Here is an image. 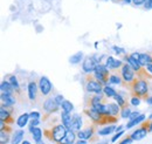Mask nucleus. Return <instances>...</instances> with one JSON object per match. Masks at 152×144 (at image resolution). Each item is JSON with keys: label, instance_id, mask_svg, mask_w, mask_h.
Instances as JSON below:
<instances>
[{"label": "nucleus", "instance_id": "obj_53", "mask_svg": "<svg viewBox=\"0 0 152 144\" xmlns=\"http://www.w3.org/2000/svg\"><path fill=\"white\" fill-rule=\"evenodd\" d=\"M121 130H123V126H117V128H116V131H117V132H118V131H121Z\"/></svg>", "mask_w": 152, "mask_h": 144}, {"label": "nucleus", "instance_id": "obj_21", "mask_svg": "<svg viewBox=\"0 0 152 144\" xmlns=\"http://www.w3.org/2000/svg\"><path fill=\"white\" fill-rule=\"evenodd\" d=\"M29 131H31V134L33 136V140L35 142H39V141L42 140V130L39 126H35V128L34 126H29Z\"/></svg>", "mask_w": 152, "mask_h": 144}, {"label": "nucleus", "instance_id": "obj_39", "mask_svg": "<svg viewBox=\"0 0 152 144\" xmlns=\"http://www.w3.org/2000/svg\"><path fill=\"white\" fill-rule=\"evenodd\" d=\"M124 132H125L124 130H121V131L116 132V134H115V136L111 138V142H113V143H115V142H116V141H117V140H118L121 136H123V135H124Z\"/></svg>", "mask_w": 152, "mask_h": 144}, {"label": "nucleus", "instance_id": "obj_40", "mask_svg": "<svg viewBox=\"0 0 152 144\" xmlns=\"http://www.w3.org/2000/svg\"><path fill=\"white\" fill-rule=\"evenodd\" d=\"M29 116H31V120H39L41 117V114L39 111H32L29 112Z\"/></svg>", "mask_w": 152, "mask_h": 144}, {"label": "nucleus", "instance_id": "obj_49", "mask_svg": "<svg viewBox=\"0 0 152 144\" xmlns=\"http://www.w3.org/2000/svg\"><path fill=\"white\" fill-rule=\"evenodd\" d=\"M5 128H6L5 121H0V131H1V130H5Z\"/></svg>", "mask_w": 152, "mask_h": 144}, {"label": "nucleus", "instance_id": "obj_22", "mask_svg": "<svg viewBox=\"0 0 152 144\" xmlns=\"http://www.w3.org/2000/svg\"><path fill=\"white\" fill-rule=\"evenodd\" d=\"M0 121H5V122L11 121V112L8 111L7 107H5L2 104H1V108H0Z\"/></svg>", "mask_w": 152, "mask_h": 144}, {"label": "nucleus", "instance_id": "obj_12", "mask_svg": "<svg viewBox=\"0 0 152 144\" xmlns=\"http://www.w3.org/2000/svg\"><path fill=\"white\" fill-rule=\"evenodd\" d=\"M82 126H83V121H82L81 115L74 114L73 117H72V130L75 131V132H78L81 130Z\"/></svg>", "mask_w": 152, "mask_h": 144}, {"label": "nucleus", "instance_id": "obj_17", "mask_svg": "<svg viewBox=\"0 0 152 144\" xmlns=\"http://www.w3.org/2000/svg\"><path fill=\"white\" fill-rule=\"evenodd\" d=\"M124 60L126 61V63H129L131 67H132L133 71H136L137 73H140L142 71V66H140V63H139V61H137V60H134L132 59L131 56H124Z\"/></svg>", "mask_w": 152, "mask_h": 144}, {"label": "nucleus", "instance_id": "obj_44", "mask_svg": "<svg viewBox=\"0 0 152 144\" xmlns=\"http://www.w3.org/2000/svg\"><path fill=\"white\" fill-rule=\"evenodd\" d=\"M139 115H140V111H132V112H131V115H130V117H129V120L131 121V120H133V118L138 117Z\"/></svg>", "mask_w": 152, "mask_h": 144}, {"label": "nucleus", "instance_id": "obj_23", "mask_svg": "<svg viewBox=\"0 0 152 144\" xmlns=\"http://www.w3.org/2000/svg\"><path fill=\"white\" fill-rule=\"evenodd\" d=\"M145 118H146V116H145V115H143V114H140L138 117L133 118V120H131L130 122H128V123H126V129H131L132 126H137V124H140Z\"/></svg>", "mask_w": 152, "mask_h": 144}, {"label": "nucleus", "instance_id": "obj_14", "mask_svg": "<svg viewBox=\"0 0 152 144\" xmlns=\"http://www.w3.org/2000/svg\"><path fill=\"white\" fill-rule=\"evenodd\" d=\"M72 117H73V115H70V112H67V111L62 110V112H61V122L68 130L69 129L72 130Z\"/></svg>", "mask_w": 152, "mask_h": 144}, {"label": "nucleus", "instance_id": "obj_5", "mask_svg": "<svg viewBox=\"0 0 152 144\" xmlns=\"http://www.w3.org/2000/svg\"><path fill=\"white\" fill-rule=\"evenodd\" d=\"M86 90L88 93H95L97 95H101L104 94L103 93V84L101 82H98L95 77L94 79H89L86 83Z\"/></svg>", "mask_w": 152, "mask_h": 144}, {"label": "nucleus", "instance_id": "obj_19", "mask_svg": "<svg viewBox=\"0 0 152 144\" xmlns=\"http://www.w3.org/2000/svg\"><path fill=\"white\" fill-rule=\"evenodd\" d=\"M0 90H1V93H6V94H10V95H13V93L15 91L13 86L11 84V82L10 81H5V80L0 84Z\"/></svg>", "mask_w": 152, "mask_h": 144}, {"label": "nucleus", "instance_id": "obj_37", "mask_svg": "<svg viewBox=\"0 0 152 144\" xmlns=\"http://www.w3.org/2000/svg\"><path fill=\"white\" fill-rule=\"evenodd\" d=\"M113 51H114L117 55H125L126 54V51H125L124 48H122V47H118V46H113Z\"/></svg>", "mask_w": 152, "mask_h": 144}, {"label": "nucleus", "instance_id": "obj_56", "mask_svg": "<svg viewBox=\"0 0 152 144\" xmlns=\"http://www.w3.org/2000/svg\"><path fill=\"white\" fill-rule=\"evenodd\" d=\"M37 144H45V143H43L42 141H39V142H37Z\"/></svg>", "mask_w": 152, "mask_h": 144}, {"label": "nucleus", "instance_id": "obj_55", "mask_svg": "<svg viewBox=\"0 0 152 144\" xmlns=\"http://www.w3.org/2000/svg\"><path fill=\"white\" fill-rule=\"evenodd\" d=\"M21 144H31V142H29V141H22Z\"/></svg>", "mask_w": 152, "mask_h": 144}, {"label": "nucleus", "instance_id": "obj_46", "mask_svg": "<svg viewBox=\"0 0 152 144\" xmlns=\"http://www.w3.org/2000/svg\"><path fill=\"white\" fill-rule=\"evenodd\" d=\"M39 124H40V118H39V120H32L31 123H29V126H34V128H35V126H38Z\"/></svg>", "mask_w": 152, "mask_h": 144}, {"label": "nucleus", "instance_id": "obj_3", "mask_svg": "<svg viewBox=\"0 0 152 144\" xmlns=\"http://www.w3.org/2000/svg\"><path fill=\"white\" fill-rule=\"evenodd\" d=\"M121 76L123 79V82L132 83L133 81L136 80V71H133L132 67L129 63L123 65V67L121 68Z\"/></svg>", "mask_w": 152, "mask_h": 144}, {"label": "nucleus", "instance_id": "obj_13", "mask_svg": "<svg viewBox=\"0 0 152 144\" xmlns=\"http://www.w3.org/2000/svg\"><path fill=\"white\" fill-rule=\"evenodd\" d=\"M1 97V102H2V106L5 107H11L13 104H15V98L13 97V95H10V94H6V93H1L0 95Z\"/></svg>", "mask_w": 152, "mask_h": 144}, {"label": "nucleus", "instance_id": "obj_32", "mask_svg": "<svg viewBox=\"0 0 152 144\" xmlns=\"http://www.w3.org/2000/svg\"><path fill=\"white\" fill-rule=\"evenodd\" d=\"M61 108H62V110H64V111H67V112H72V111L74 110V104H73L70 101L64 100V101L62 102V104H61Z\"/></svg>", "mask_w": 152, "mask_h": 144}, {"label": "nucleus", "instance_id": "obj_6", "mask_svg": "<svg viewBox=\"0 0 152 144\" xmlns=\"http://www.w3.org/2000/svg\"><path fill=\"white\" fill-rule=\"evenodd\" d=\"M39 89L41 91V94L43 96H48L50 94V91L53 89V84L50 82V80L47 76H41L39 80Z\"/></svg>", "mask_w": 152, "mask_h": 144}, {"label": "nucleus", "instance_id": "obj_27", "mask_svg": "<svg viewBox=\"0 0 152 144\" xmlns=\"http://www.w3.org/2000/svg\"><path fill=\"white\" fill-rule=\"evenodd\" d=\"M82 60H83V53H82V52H78V53L72 55V56L69 57V62H70L72 65H77V63H80Z\"/></svg>", "mask_w": 152, "mask_h": 144}, {"label": "nucleus", "instance_id": "obj_47", "mask_svg": "<svg viewBox=\"0 0 152 144\" xmlns=\"http://www.w3.org/2000/svg\"><path fill=\"white\" fill-rule=\"evenodd\" d=\"M130 56H131L132 59H134V60H137V61H138V60H139V56H140V53H132Z\"/></svg>", "mask_w": 152, "mask_h": 144}, {"label": "nucleus", "instance_id": "obj_35", "mask_svg": "<svg viewBox=\"0 0 152 144\" xmlns=\"http://www.w3.org/2000/svg\"><path fill=\"white\" fill-rule=\"evenodd\" d=\"M131 112H132V111L130 110V108L125 106V107H123V108H122L119 115H121V117H122V118H129V117H130V115H131Z\"/></svg>", "mask_w": 152, "mask_h": 144}, {"label": "nucleus", "instance_id": "obj_16", "mask_svg": "<svg viewBox=\"0 0 152 144\" xmlns=\"http://www.w3.org/2000/svg\"><path fill=\"white\" fill-rule=\"evenodd\" d=\"M93 134H94L93 128H87V129H84V130H80V131L77 132V137H78L80 140H86V141H88V140H90V138L93 137Z\"/></svg>", "mask_w": 152, "mask_h": 144}, {"label": "nucleus", "instance_id": "obj_9", "mask_svg": "<svg viewBox=\"0 0 152 144\" xmlns=\"http://www.w3.org/2000/svg\"><path fill=\"white\" fill-rule=\"evenodd\" d=\"M105 66L110 69V71H116L123 67V62L122 60H116L114 56H108L107 61H105Z\"/></svg>", "mask_w": 152, "mask_h": 144}, {"label": "nucleus", "instance_id": "obj_7", "mask_svg": "<svg viewBox=\"0 0 152 144\" xmlns=\"http://www.w3.org/2000/svg\"><path fill=\"white\" fill-rule=\"evenodd\" d=\"M60 108H61V106L55 101L54 97H48V98H46V101L43 102V109H45L48 114H54V112H56Z\"/></svg>", "mask_w": 152, "mask_h": 144}, {"label": "nucleus", "instance_id": "obj_33", "mask_svg": "<svg viewBox=\"0 0 152 144\" xmlns=\"http://www.w3.org/2000/svg\"><path fill=\"white\" fill-rule=\"evenodd\" d=\"M8 81L11 82V84L13 86V88H14L15 91H20L19 81H18V79H17V76H15V75H11V76H10V79H8Z\"/></svg>", "mask_w": 152, "mask_h": 144}, {"label": "nucleus", "instance_id": "obj_2", "mask_svg": "<svg viewBox=\"0 0 152 144\" xmlns=\"http://www.w3.org/2000/svg\"><path fill=\"white\" fill-rule=\"evenodd\" d=\"M98 63H101V62H99V59H97L96 56H87L83 60L82 71L86 73V74H91V73L95 72L96 66Z\"/></svg>", "mask_w": 152, "mask_h": 144}, {"label": "nucleus", "instance_id": "obj_50", "mask_svg": "<svg viewBox=\"0 0 152 144\" xmlns=\"http://www.w3.org/2000/svg\"><path fill=\"white\" fill-rule=\"evenodd\" d=\"M74 144H88V142L86 140H80V141H76Z\"/></svg>", "mask_w": 152, "mask_h": 144}, {"label": "nucleus", "instance_id": "obj_48", "mask_svg": "<svg viewBox=\"0 0 152 144\" xmlns=\"http://www.w3.org/2000/svg\"><path fill=\"white\" fill-rule=\"evenodd\" d=\"M145 68H146V71L150 73V74H152V62H151V63H149V65H148Z\"/></svg>", "mask_w": 152, "mask_h": 144}, {"label": "nucleus", "instance_id": "obj_10", "mask_svg": "<svg viewBox=\"0 0 152 144\" xmlns=\"http://www.w3.org/2000/svg\"><path fill=\"white\" fill-rule=\"evenodd\" d=\"M148 132H149L148 126H142V128H139V129H136L132 134H131L130 137L132 138L133 141H140V140H143V138L146 137Z\"/></svg>", "mask_w": 152, "mask_h": 144}, {"label": "nucleus", "instance_id": "obj_30", "mask_svg": "<svg viewBox=\"0 0 152 144\" xmlns=\"http://www.w3.org/2000/svg\"><path fill=\"white\" fill-rule=\"evenodd\" d=\"M103 93H104V95H105L107 97H109V98H111V97L114 98V96L117 94V93H116V90H115L113 87H110L109 84L103 87Z\"/></svg>", "mask_w": 152, "mask_h": 144}, {"label": "nucleus", "instance_id": "obj_1", "mask_svg": "<svg viewBox=\"0 0 152 144\" xmlns=\"http://www.w3.org/2000/svg\"><path fill=\"white\" fill-rule=\"evenodd\" d=\"M131 89L134 95L146 98L149 94V83L145 79H136L131 83Z\"/></svg>", "mask_w": 152, "mask_h": 144}, {"label": "nucleus", "instance_id": "obj_51", "mask_svg": "<svg viewBox=\"0 0 152 144\" xmlns=\"http://www.w3.org/2000/svg\"><path fill=\"white\" fill-rule=\"evenodd\" d=\"M145 101H146V103H149L150 106H152V96H149V97H146V98H145Z\"/></svg>", "mask_w": 152, "mask_h": 144}, {"label": "nucleus", "instance_id": "obj_8", "mask_svg": "<svg viewBox=\"0 0 152 144\" xmlns=\"http://www.w3.org/2000/svg\"><path fill=\"white\" fill-rule=\"evenodd\" d=\"M86 114L90 117V120H91L93 122L101 124V122H102V120H103V115H102L97 109L90 107V108L86 109Z\"/></svg>", "mask_w": 152, "mask_h": 144}, {"label": "nucleus", "instance_id": "obj_38", "mask_svg": "<svg viewBox=\"0 0 152 144\" xmlns=\"http://www.w3.org/2000/svg\"><path fill=\"white\" fill-rule=\"evenodd\" d=\"M130 103H131L132 106H134V107L139 106V104H140V97L137 96V95H134V96H132V97L130 98Z\"/></svg>", "mask_w": 152, "mask_h": 144}, {"label": "nucleus", "instance_id": "obj_28", "mask_svg": "<svg viewBox=\"0 0 152 144\" xmlns=\"http://www.w3.org/2000/svg\"><path fill=\"white\" fill-rule=\"evenodd\" d=\"M122 82H123V79H122V76H118L117 74H110V76H109V83L110 84H122Z\"/></svg>", "mask_w": 152, "mask_h": 144}, {"label": "nucleus", "instance_id": "obj_45", "mask_svg": "<svg viewBox=\"0 0 152 144\" xmlns=\"http://www.w3.org/2000/svg\"><path fill=\"white\" fill-rule=\"evenodd\" d=\"M132 138H131V137H126V138H125V140H123V141H121V143L119 144H131L132 143Z\"/></svg>", "mask_w": 152, "mask_h": 144}, {"label": "nucleus", "instance_id": "obj_11", "mask_svg": "<svg viewBox=\"0 0 152 144\" xmlns=\"http://www.w3.org/2000/svg\"><path fill=\"white\" fill-rule=\"evenodd\" d=\"M38 87L39 84L35 81H31L27 86V93H28V98L31 101L37 100V94H38Z\"/></svg>", "mask_w": 152, "mask_h": 144}, {"label": "nucleus", "instance_id": "obj_54", "mask_svg": "<svg viewBox=\"0 0 152 144\" xmlns=\"http://www.w3.org/2000/svg\"><path fill=\"white\" fill-rule=\"evenodd\" d=\"M124 4H132V0H123Z\"/></svg>", "mask_w": 152, "mask_h": 144}, {"label": "nucleus", "instance_id": "obj_59", "mask_svg": "<svg viewBox=\"0 0 152 144\" xmlns=\"http://www.w3.org/2000/svg\"><path fill=\"white\" fill-rule=\"evenodd\" d=\"M114 1H118V0H114Z\"/></svg>", "mask_w": 152, "mask_h": 144}, {"label": "nucleus", "instance_id": "obj_18", "mask_svg": "<svg viewBox=\"0 0 152 144\" xmlns=\"http://www.w3.org/2000/svg\"><path fill=\"white\" fill-rule=\"evenodd\" d=\"M23 135H25V131L23 130H15L13 136H12V140H11V144H20L22 143L23 141Z\"/></svg>", "mask_w": 152, "mask_h": 144}, {"label": "nucleus", "instance_id": "obj_4", "mask_svg": "<svg viewBox=\"0 0 152 144\" xmlns=\"http://www.w3.org/2000/svg\"><path fill=\"white\" fill-rule=\"evenodd\" d=\"M67 131H68V129L63 124H57V126H53V129L50 131L52 132V140L54 142H56V143H60L66 137Z\"/></svg>", "mask_w": 152, "mask_h": 144}, {"label": "nucleus", "instance_id": "obj_26", "mask_svg": "<svg viewBox=\"0 0 152 144\" xmlns=\"http://www.w3.org/2000/svg\"><path fill=\"white\" fill-rule=\"evenodd\" d=\"M116 126H105V128H103V129H101V130H98L97 131V134L99 135V136H108V135H110L111 132H114L115 130H116Z\"/></svg>", "mask_w": 152, "mask_h": 144}, {"label": "nucleus", "instance_id": "obj_29", "mask_svg": "<svg viewBox=\"0 0 152 144\" xmlns=\"http://www.w3.org/2000/svg\"><path fill=\"white\" fill-rule=\"evenodd\" d=\"M109 110H110V115L111 116H117L118 114H121L122 108L117 103H109Z\"/></svg>", "mask_w": 152, "mask_h": 144}, {"label": "nucleus", "instance_id": "obj_42", "mask_svg": "<svg viewBox=\"0 0 152 144\" xmlns=\"http://www.w3.org/2000/svg\"><path fill=\"white\" fill-rule=\"evenodd\" d=\"M54 98H55V101H56V102L58 103V104H60V106H61V104H62V102L64 101V97H63L62 95H60V94H58V95H56Z\"/></svg>", "mask_w": 152, "mask_h": 144}, {"label": "nucleus", "instance_id": "obj_43", "mask_svg": "<svg viewBox=\"0 0 152 144\" xmlns=\"http://www.w3.org/2000/svg\"><path fill=\"white\" fill-rule=\"evenodd\" d=\"M144 8L145 10H152V0H146V2L144 4Z\"/></svg>", "mask_w": 152, "mask_h": 144}, {"label": "nucleus", "instance_id": "obj_52", "mask_svg": "<svg viewBox=\"0 0 152 144\" xmlns=\"http://www.w3.org/2000/svg\"><path fill=\"white\" fill-rule=\"evenodd\" d=\"M148 129H149V132H151V131H152V122H150V123H149Z\"/></svg>", "mask_w": 152, "mask_h": 144}, {"label": "nucleus", "instance_id": "obj_20", "mask_svg": "<svg viewBox=\"0 0 152 144\" xmlns=\"http://www.w3.org/2000/svg\"><path fill=\"white\" fill-rule=\"evenodd\" d=\"M29 118H31V116H29V114H27V112L20 115L19 117H18V120H17V126H19V128H25V126L28 124Z\"/></svg>", "mask_w": 152, "mask_h": 144}, {"label": "nucleus", "instance_id": "obj_31", "mask_svg": "<svg viewBox=\"0 0 152 144\" xmlns=\"http://www.w3.org/2000/svg\"><path fill=\"white\" fill-rule=\"evenodd\" d=\"M101 104H102V96L96 94L95 96H93L91 100H90V107L97 108V107L101 106Z\"/></svg>", "mask_w": 152, "mask_h": 144}, {"label": "nucleus", "instance_id": "obj_36", "mask_svg": "<svg viewBox=\"0 0 152 144\" xmlns=\"http://www.w3.org/2000/svg\"><path fill=\"white\" fill-rule=\"evenodd\" d=\"M10 141V135L7 132H5V130L0 131V143L1 144H7Z\"/></svg>", "mask_w": 152, "mask_h": 144}, {"label": "nucleus", "instance_id": "obj_25", "mask_svg": "<svg viewBox=\"0 0 152 144\" xmlns=\"http://www.w3.org/2000/svg\"><path fill=\"white\" fill-rule=\"evenodd\" d=\"M95 72L99 73V74H102V75H104V76H107V77H109V76H110V73H109L110 72V69H109L105 65H103V63H98V65L96 66Z\"/></svg>", "mask_w": 152, "mask_h": 144}, {"label": "nucleus", "instance_id": "obj_34", "mask_svg": "<svg viewBox=\"0 0 152 144\" xmlns=\"http://www.w3.org/2000/svg\"><path fill=\"white\" fill-rule=\"evenodd\" d=\"M114 98H115V101H116V103L121 107V108H123V107H125V100H124V97L121 95V94H116L114 96Z\"/></svg>", "mask_w": 152, "mask_h": 144}, {"label": "nucleus", "instance_id": "obj_58", "mask_svg": "<svg viewBox=\"0 0 152 144\" xmlns=\"http://www.w3.org/2000/svg\"><path fill=\"white\" fill-rule=\"evenodd\" d=\"M98 144H107V143H98Z\"/></svg>", "mask_w": 152, "mask_h": 144}, {"label": "nucleus", "instance_id": "obj_24", "mask_svg": "<svg viewBox=\"0 0 152 144\" xmlns=\"http://www.w3.org/2000/svg\"><path fill=\"white\" fill-rule=\"evenodd\" d=\"M138 61H139V63H140V66H142V67H146L149 63H151L152 62V56L150 54L143 53V54H140Z\"/></svg>", "mask_w": 152, "mask_h": 144}, {"label": "nucleus", "instance_id": "obj_15", "mask_svg": "<svg viewBox=\"0 0 152 144\" xmlns=\"http://www.w3.org/2000/svg\"><path fill=\"white\" fill-rule=\"evenodd\" d=\"M76 137H77V134H75V131H73V130H68L67 131V135H66V137L60 142V144H74L76 142Z\"/></svg>", "mask_w": 152, "mask_h": 144}, {"label": "nucleus", "instance_id": "obj_41", "mask_svg": "<svg viewBox=\"0 0 152 144\" xmlns=\"http://www.w3.org/2000/svg\"><path fill=\"white\" fill-rule=\"evenodd\" d=\"M146 2V0H132V4L136 7H140V6H144V4Z\"/></svg>", "mask_w": 152, "mask_h": 144}, {"label": "nucleus", "instance_id": "obj_57", "mask_svg": "<svg viewBox=\"0 0 152 144\" xmlns=\"http://www.w3.org/2000/svg\"><path fill=\"white\" fill-rule=\"evenodd\" d=\"M149 118H150V120H152V114L150 115V117H149Z\"/></svg>", "mask_w": 152, "mask_h": 144}]
</instances>
